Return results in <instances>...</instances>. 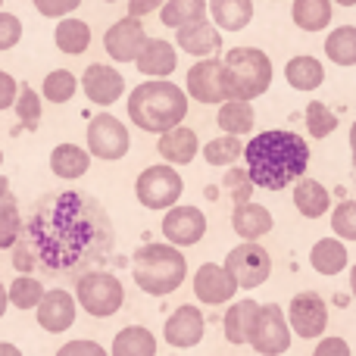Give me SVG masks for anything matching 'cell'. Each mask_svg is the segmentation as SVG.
<instances>
[{
  "mask_svg": "<svg viewBox=\"0 0 356 356\" xmlns=\"http://www.w3.org/2000/svg\"><path fill=\"white\" fill-rule=\"evenodd\" d=\"M144 44H147V31H144L141 19L135 16H122L104 35V47L113 63H135L138 54L144 50Z\"/></svg>",
  "mask_w": 356,
  "mask_h": 356,
  "instance_id": "obj_14",
  "label": "cell"
},
{
  "mask_svg": "<svg viewBox=\"0 0 356 356\" xmlns=\"http://www.w3.org/2000/svg\"><path fill=\"white\" fill-rule=\"evenodd\" d=\"M56 356H110V350H104V344H97L91 338H75V341H66L56 350Z\"/></svg>",
  "mask_w": 356,
  "mask_h": 356,
  "instance_id": "obj_45",
  "label": "cell"
},
{
  "mask_svg": "<svg viewBox=\"0 0 356 356\" xmlns=\"http://www.w3.org/2000/svg\"><path fill=\"white\" fill-rule=\"evenodd\" d=\"M166 0H129V16L141 19V16H150V13H160Z\"/></svg>",
  "mask_w": 356,
  "mask_h": 356,
  "instance_id": "obj_48",
  "label": "cell"
},
{
  "mask_svg": "<svg viewBox=\"0 0 356 356\" xmlns=\"http://www.w3.org/2000/svg\"><path fill=\"white\" fill-rule=\"evenodd\" d=\"M247 172L263 191H284L300 181L309 166V144L303 135L284 129H269L244 144Z\"/></svg>",
  "mask_w": 356,
  "mask_h": 356,
  "instance_id": "obj_2",
  "label": "cell"
},
{
  "mask_svg": "<svg viewBox=\"0 0 356 356\" xmlns=\"http://www.w3.org/2000/svg\"><path fill=\"white\" fill-rule=\"evenodd\" d=\"M222 188L228 191V197L234 200V207H241V203H250V197H253V178L247 169H238V166H232L225 175H222Z\"/></svg>",
  "mask_w": 356,
  "mask_h": 356,
  "instance_id": "obj_41",
  "label": "cell"
},
{
  "mask_svg": "<svg viewBox=\"0 0 356 356\" xmlns=\"http://www.w3.org/2000/svg\"><path fill=\"white\" fill-rule=\"evenodd\" d=\"M291 341H294V332L288 325V313L278 303H259V313L247 344L259 356H282L291 350Z\"/></svg>",
  "mask_w": 356,
  "mask_h": 356,
  "instance_id": "obj_8",
  "label": "cell"
},
{
  "mask_svg": "<svg viewBox=\"0 0 356 356\" xmlns=\"http://www.w3.org/2000/svg\"><path fill=\"white\" fill-rule=\"evenodd\" d=\"M253 122H257V113H253L250 100H225L219 106V116H216V125L222 129V135H250Z\"/></svg>",
  "mask_w": 356,
  "mask_h": 356,
  "instance_id": "obj_29",
  "label": "cell"
},
{
  "mask_svg": "<svg viewBox=\"0 0 356 356\" xmlns=\"http://www.w3.org/2000/svg\"><path fill=\"white\" fill-rule=\"evenodd\" d=\"M334 3L332 0H294L291 3V19H294L297 29L303 31H325L328 22H332Z\"/></svg>",
  "mask_w": 356,
  "mask_h": 356,
  "instance_id": "obj_31",
  "label": "cell"
},
{
  "mask_svg": "<svg viewBox=\"0 0 356 356\" xmlns=\"http://www.w3.org/2000/svg\"><path fill=\"white\" fill-rule=\"evenodd\" d=\"M332 232L341 241H356V200H344L332 209Z\"/></svg>",
  "mask_w": 356,
  "mask_h": 356,
  "instance_id": "obj_42",
  "label": "cell"
},
{
  "mask_svg": "<svg viewBox=\"0 0 356 356\" xmlns=\"http://www.w3.org/2000/svg\"><path fill=\"white\" fill-rule=\"evenodd\" d=\"M44 294H47V288H44L35 275H16L10 284H6L10 307L25 309V313H29V309H38V303L44 300Z\"/></svg>",
  "mask_w": 356,
  "mask_h": 356,
  "instance_id": "obj_34",
  "label": "cell"
},
{
  "mask_svg": "<svg viewBox=\"0 0 356 356\" xmlns=\"http://www.w3.org/2000/svg\"><path fill=\"white\" fill-rule=\"evenodd\" d=\"M22 228H25V219L19 213L16 200L10 203H0V250H13L22 238Z\"/></svg>",
  "mask_w": 356,
  "mask_h": 356,
  "instance_id": "obj_38",
  "label": "cell"
},
{
  "mask_svg": "<svg viewBox=\"0 0 356 356\" xmlns=\"http://www.w3.org/2000/svg\"><path fill=\"white\" fill-rule=\"evenodd\" d=\"M184 91L188 97L200 100L203 106H222L228 100V88H225V66L222 60L209 56V60H197L188 69L184 79Z\"/></svg>",
  "mask_w": 356,
  "mask_h": 356,
  "instance_id": "obj_12",
  "label": "cell"
},
{
  "mask_svg": "<svg viewBox=\"0 0 356 356\" xmlns=\"http://www.w3.org/2000/svg\"><path fill=\"white\" fill-rule=\"evenodd\" d=\"M203 16H207V0H166L160 10V22L166 29H181Z\"/></svg>",
  "mask_w": 356,
  "mask_h": 356,
  "instance_id": "obj_36",
  "label": "cell"
},
{
  "mask_svg": "<svg viewBox=\"0 0 356 356\" xmlns=\"http://www.w3.org/2000/svg\"><path fill=\"white\" fill-rule=\"evenodd\" d=\"M241 156H244V141L234 138V135H219V138H213V141L203 144V160H207L209 166L232 169Z\"/></svg>",
  "mask_w": 356,
  "mask_h": 356,
  "instance_id": "obj_35",
  "label": "cell"
},
{
  "mask_svg": "<svg viewBox=\"0 0 356 356\" xmlns=\"http://www.w3.org/2000/svg\"><path fill=\"white\" fill-rule=\"evenodd\" d=\"M284 81H288L294 91H316V88H322V81H325V66H322V60H316V56L309 54H300V56H291L288 63H284Z\"/></svg>",
  "mask_w": 356,
  "mask_h": 356,
  "instance_id": "obj_27",
  "label": "cell"
},
{
  "mask_svg": "<svg viewBox=\"0 0 356 356\" xmlns=\"http://www.w3.org/2000/svg\"><path fill=\"white\" fill-rule=\"evenodd\" d=\"M116 247L106 207L88 191H54L35 200L22 238L13 247L19 275L44 269L50 275H81L104 263Z\"/></svg>",
  "mask_w": 356,
  "mask_h": 356,
  "instance_id": "obj_1",
  "label": "cell"
},
{
  "mask_svg": "<svg viewBox=\"0 0 356 356\" xmlns=\"http://www.w3.org/2000/svg\"><path fill=\"white\" fill-rule=\"evenodd\" d=\"M44 19H66L81 6V0H31Z\"/></svg>",
  "mask_w": 356,
  "mask_h": 356,
  "instance_id": "obj_44",
  "label": "cell"
},
{
  "mask_svg": "<svg viewBox=\"0 0 356 356\" xmlns=\"http://www.w3.org/2000/svg\"><path fill=\"white\" fill-rule=\"evenodd\" d=\"M225 66L228 100H250L263 97L272 85V60L259 47H232L222 60Z\"/></svg>",
  "mask_w": 356,
  "mask_h": 356,
  "instance_id": "obj_5",
  "label": "cell"
},
{
  "mask_svg": "<svg viewBox=\"0 0 356 356\" xmlns=\"http://www.w3.org/2000/svg\"><path fill=\"white\" fill-rule=\"evenodd\" d=\"M350 294H353V300H356V263L350 266Z\"/></svg>",
  "mask_w": 356,
  "mask_h": 356,
  "instance_id": "obj_53",
  "label": "cell"
},
{
  "mask_svg": "<svg viewBox=\"0 0 356 356\" xmlns=\"http://www.w3.org/2000/svg\"><path fill=\"white\" fill-rule=\"evenodd\" d=\"M75 91H79V79H75V72H69V69H54V72H47V79H44V85H41V97L50 100V104H69V100L75 97Z\"/></svg>",
  "mask_w": 356,
  "mask_h": 356,
  "instance_id": "obj_37",
  "label": "cell"
},
{
  "mask_svg": "<svg viewBox=\"0 0 356 356\" xmlns=\"http://www.w3.org/2000/svg\"><path fill=\"white\" fill-rule=\"evenodd\" d=\"M91 169V154L79 144H60V147L50 150V172L56 178H66V181H75Z\"/></svg>",
  "mask_w": 356,
  "mask_h": 356,
  "instance_id": "obj_28",
  "label": "cell"
},
{
  "mask_svg": "<svg viewBox=\"0 0 356 356\" xmlns=\"http://www.w3.org/2000/svg\"><path fill=\"white\" fill-rule=\"evenodd\" d=\"M81 91L94 106H113L125 94V79L119 69L106 66V63H91L81 72Z\"/></svg>",
  "mask_w": 356,
  "mask_h": 356,
  "instance_id": "obj_18",
  "label": "cell"
},
{
  "mask_svg": "<svg viewBox=\"0 0 356 356\" xmlns=\"http://www.w3.org/2000/svg\"><path fill=\"white\" fill-rule=\"evenodd\" d=\"M54 44L69 56L85 54V50L91 47V25L81 22V19H75V16L60 19L56 29H54Z\"/></svg>",
  "mask_w": 356,
  "mask_h": 356,
  "instance_id": "obj_32",
  "label": "cell"
},
{
  "mask_svg": "<svg viewBox=\"0 0 356 356\" xmlns=\"http://www.w3.org/2000/svg\"><path fill=\"white\" fill-rule=\"evenodd\" d=\"M6 307H10V297H6V288H3V282H0V319H3Z\"/></svg>",
  "mask_w": 356,
  "mask_h": 356,
  "instance_id": "obj_51",
  "label": "cell"
},
{
  "mask_svg": "<svg viewBox=\"0 0 356 356\" xmlns=\"http://www.w3.org/2000/svg\"><path fill=\"white\" fill-rule=\"evenodd\" d=\"M175 47H181L184 54L197 56V60H209L222 47V31L207 16L194 19V22L175 29Z\"/></svg>",
  "mask_w": 356,
  "mask_h": 356,
  "instance_id": "obj_19",
  "label": "cell"
},
{
  "mask_svg": "<svg viewBox=\"0 0 356 356\" xmlns=\"http://www.w3.org/2000/svg\"><path fill=\"white\" fill-rule=\"evenodd\" d=\"M238 282L228 275V269L222 263H203L194 272V297L203 307H225L238 294Z\"/></svg>",
  "mask_w": 356,
  "mask_h": 356,
  "instance_id": "obj_16",
  "label": "cell"
},
{
  "mask_svg": "<svg viewBox=\"0 0 356 356\" xmlns=\"http://www.w3.org/2000/svg\"><path fill=\"white\" fill-rule=\"evenodd\" d=\"M110 356H156V338L144 325H125L116 332Z\"/></svg>",
  "mask_w": 356,
  "mask_h": 356,
  "instance_id": "obj_30",
  "label": "cell"
},
{
  "mask_svg": "<svg viewBox=\"0 0 356 356\" xmlns=\"http://www.w3.org/2000/svg\"><path fill=\"white\" fill-rule=\"evenodd\" d=\"M207 13L219 31H244L253 22V0H207Z\"/></svg>",
  "mask_w": 356,
  "mask_h": 356,
  "instance_id": "obj_24",
  "label": "cell"
},
{
  "mask_svg": "<svg viewBox=\"0 0 356 356\" xmlns=\"http://www.w3.org/2000/svg\"><path fill=\"white\" fill-rule=\"evenodd\" d=\"M160 228H163L166 244L181 250V247H194L203 241V234H207V216H203L200 207H181V203H175L172 209H166Z\"/></svg>",
  "mask_w": 356,
  "mask_h": 356,
  "instance_id": "obj_13",
  "label": "cell"
},
{
  "mask_svg": "<svg viewBox=\"0 0 356 356\" xmlns=\"http://www.w3.org/2000/svg\"><path fill=\"white\" fill-rule=\"evenodd\" d=\"M332 3H341V6H356V0H332Z\"/></svg>",
  "mask_w": 356,
  "mask_h": 356,
  "instance_id": "obj_54",
  "label": "cell"
},
{
  "mask_svg": "<svg viewBox=\"0 0 356 356\" xmlns=\"http://www.w3.org/2000/svg\"><path fill=\"white\" fill-rule=\"evenodd\" d=\"M75 316H79V303H75L72 291H66V288H50L35 309L38 325L50 334L69 332V328L75 325Z\"/></svg>",
  "mask_w": 356,
  "mask_h": 356,
  "instance_id": "obj_17",
  "label": "cell"
},
{
  "mask_svg": "<svg viewBox=\"0 0 356 356\" xmlns=\"http://www.w3.org/2000/svg\"><path fill=\"white\" fill-rule=\"evenodd\" d=\"M294 207L303 219H322L332 209V194L322 181L303 175L300 181H294Z\"/></svg>",
  "mask_w": 356,
  "mask_h": 356,
  "instance_id": "obj_25",
  "label": "cell"
},
{
  "mask_svg": "<svg viewBox=\"0 0 356 356\" xmlns=\"http://www.w3.org/2000/svg\"><path fill=\"white\" fill-rule=\"evenodd\" d=\"M334 129H338V116H334L322 100H309L307 104V131H309V138L322 141V138L334 135Z\"/></svg>",
  "mask_w": 356,
  "mask_h": 356,
  "instance_id": "obj_39",
  "label": "cell"
},
{
  "mask_svg": "<svg viewBox=\"0 0 356 356\" xmlns=\"http://www.w3.org/2000/svg\"><path fill=\"white\" fill-rule=\"evenodd\" d=\"M0 356H22L16 344H10V341H0Z\"/></svg>",
  "mask_w": 356,
  "mask_h": 356,
  "instance_id": "obj_50",
  "label": "cell"
},
{
  "mask_svg": "<svg viewBox=\"0 0 356 356\" xmlns=\"http://www.w3.org/2000/svg\"><path fill=\"white\" fill-rule=\"evenodd\" d=\"M0 166H3V150H0Z\"/></svg>",
  "mask_w": 356,
  "mask_h": 356,
  "instance_id": "obj_55",
  "label": "cell"
},
{
  "mask_svg": "<svg viewBox=\"0 0 356 356\" xmlns=\"http://www.w3.org/2000/svg\"><path fill=\"white\" fill-rule=\"evenodd\" d=\"M13 110H16L22 125L38 129V122H41V94L29 85H19V97H16V104H13Z\"/></svg>",
  "mask_w": 356,
  "mask_h": 356,
  "instance_id": "obj_40",
  "label": "cell"
},
{
  "mask_svg": "<svg viewBox=\"0 0 356 356\" xmlns=\"http://www.w3.org/2000/svg\"><path fill=\"white\" fill-rule=\"evenodd\" d=\"M272 225H275V219H272V213L263 207V203H253V200L241 203V207H234V213H232V228L241 241L266 238V234L272 232Z\"/></svg>",
  "mask_w": 356,
  "mask_h": 356,
  "instance_id": "obj_23",
  "label": "cell"
},
{
  "mask_svg": "<svg viewBox=\"0 0 356 356\" xmlns=\"http://www.w3.org/2000/svg\"><path fill=\"white\" fill-rule=\"evenodd\" d=\"M131 278L147 297H169L188 278V259L172 244H144L131 257Z\"/></svg>",
  "mask_w": 356,
  "mask_h": 356,
  "instance_id": "obj_4",
  "label": "cell"
},
{
  "mask_svg": "<svg viewBox=\"0 0 356 356\" xmlns=\"http://www.w3.org/2000/svg\"><path fill=\"white\" fill-rule=\"evenodd\" d=\"M259 303L253 297H244V300H232L228 303V313L222 316V328H225V341L234 347H244L250 341L253 322H257Z\"/></svg>",
  "mask_w": 356,
  "mask_h": 356,
  "instance_id": "obj_22",
  "label": "cell"
},
{
  "mask_svg": "<svg viewBox=\"0 0 356 356\" xmlns=\"http://www.w3.org/2000/svg\"><path fill=\"white\" fill-rule=\"evenodd\" d=\"M138 72L144 79H169L178 66V54H175V44L166 41V38H147L144 50L138 54L135 60Z\"/></svg>",
  "mask_w": 356,
  "mask_h": 356,
  "instance_id": "obj_20",
  "label": "cell"
},
{
  "mask_svg": "<svg viewBox=\"0 0 356 356\" xmlns=\"http://www.w3.org/2000/svg\"><path fill=\"white\" fill-rule=\"evenodd\" d=\"M13 200V191H10V178L0 175V203H10Z\"/></svg>",
  "mask_w": 356,
  "mask_h": 356,
  "instance_id": "obj_49",
  "label": "cell"
},
{
  "mask_svg": "<svg viewBox=\"0 0 356 356\" xmlns=\"http://www.w3.org/2000/svg\"><path fill=\"white\" fill-rule=\"evenodd\" d=\"M207 334V319H203V309L194 303H181L172 316L163 325V341L175 350H191L197 347Z\"/></svg>",
  "mask_w": 356,
  "mask_h": 356,
  "instance_id": "obj_15",
  "label": "cell"
},
{
  "mask_svg": "<svg viewBox=\"0 0 356 356\" xmlns=\"http://www.w3.org/2000/svg\"><path fill=\"white\" fill-rule=\"evenodd\" d=\"M104 3H116V0H104Z\"/></svg>",
  "mask_w": 356,
  "mask_h": 356,
  "instance_id": "obj_56",
  "label": "cell"
},
{
  "mask_svg": "<svg viewBox=\"0 0 356 356\" xmlns=\"http://www.w3.org/2000/svg\"><path fill=\"white\" fill-rule=\"evenodd\" d=\"M156 150H160V156L169 163V166H188V163H194L197 154H200V141H197L194 129L175 125V129H169L160 135Z\"/></svg>",
  "mask_w": 356,
  "mask_h": 356,
  "instance_id": "obj_21",
  "label": "cell"
},
{
  "mask_svg": "<svg viewBox=\"0 0 356 356\" xmlns=\"http://www.w3.org/2000/svg\"><path fill=\"white\" fill-rule=\"evenodd\" d=\"M0 10H3V0H0Z\"/></svg>",
  "mask_w": 356,
  "mask_h": 356,
  "instance_id": "obj_57",
  "label": "cell"
},
{
  "mask_svg": "<svg viewBox=\"0 0 356 356\" xmlns=\"http://www.w3.org/2000/svg\"><path fill=\"white\" fill-rule=\"evenodd\" d=\"M188 91L169 79H147L129 94V122H135L141 131L163 135L175 129L188 116Z\"/></svg>",
  "mask_w": 356,
  "mask_h": 356,
  "instance_id": "obj_3",
  "label": "cell"
},
{
  "mask_svg": "<svg viewBox=\"0 0 356 356\" xmlns=\"http://www.w3.org/2000/svg\"><path fill=\"white\" fill-rule=\"evenodd\" d=\"M16 97H19V81L0 69V110H10L16 104Z\"/></svg>",
  "mask_w": 356,
  "mask_h": 356,
  "instance_id": "obj_47",
  "label": "cell"
},
{
  "mask_svg": "<svg viewBox=\"0 0 356 356\" xmlns=\"http://www.w3.org/2000/svg\"><path fill=\"white\" fill-rule=\"evenodd\" d=\"M288 325L297 338L313 341V338H325L328 332V303L322 300V294L316 291H300L291 297L288 303Z\"/></svg>",
  "mask_w": 356,
  "mask_h": 356,
  "instance_id": "obj_11",
  "label": "cell"
},
{
  "mask_svg": "<svg viewBox=\"0 0 356 356\" xmlns=\"http://www.w3.org/2000/svg\"><path fill=\"white\" fill-rule=\"evenodd\" d=\"M325 56L334 66H356V25H338L328 31Z\"/></svg>",
  "mask_w": 356,
  "mask_h": 356,
  "instance_id": "obj_33",
  "label": "cell"
},
{
  "mask_svg": "<svg viewBox=\"0 0 356 356\" xmlns=\"http://www.w3.org/2000/svg\"><path fill=\"white\" fill-rule=\"evenodd\" d=\"M222 266H225L228 275L238 282V288H244V291H257L259 284H266L272 275V257L257 241H244V244L232 247Z\"/></svg>",
  "mask_w": 356,
  "mask_h": 356,
  "instance_id": "obj_9",
  "label": "cell"
},
{
  "mask_svg": "<svg viewBox=\"0 0 356 356\" xmlns=\"http://www.w3.org/2000/svg\"><path fill=\"white\" fill-rule=\"evenodd\" d=\"M75 303L94 319H110L122 309L125 288L113 272L88 269L81 275H75Z\"/></svg>",
  "mask_w": 356,
  "mask_h": 356,
  "instance_id": "obj_6",
  "label": "cell"
},
{
  "mask_svg": "<svg viewBox=\"0 0 356 356\" xmlns=\"http://www.w3.org/2000/svg\"><path fill=\"white\" fill-rule=\"evenodd\" d=\"M313 356H353V353H350V344H347L344 338H338V334H325V338L316 344Z\"/></svg>",
  "mask_w": 356,
  "mask_h": 356,
  "instance_id": "obj_46",
  "label": "cell"
},
{
  "mask_svg": "<svg viewBox=\"0 0 356 356\" xmlns=\"http://www.w3.org/2000/svg\"><path fill=\"white\" fill-rule=\"evenodd\" d=\"M129 150H131V135L122 119H116L113 113H97L88 122V154L91 156H97L104 163H116Z\"/></svg>",
  "mask_w": 356,
  "mask_h": 356,
  "instance_id": "obj_10",
  "label": "cell"
},
{
  "mask_svg": "<svg viewBox=\"0 0 356 356\" xmlns=\"http://www.w3.org/2000/svg\"><path fill=\"white\" fill-rule=\"evenodd\" d=\"M309 266H313L319 275L334 278L350 266V257H347V247L341 238H319L309 250Z\"/></svg>",
  "mask_w": 356,
  "mask_h": 356,
  "instance_id": "obj_26",
  "label": "cell"
},
{
  "mask_svg": "<svg viewBox=\"0 0 356 356\" xmlns=\"http://www.w3.org/2000/svg\"><path fill=\"white\" fill-rule=\"evenodd\" d=\"M19 41H22V22H19V16L0 10V50H13Z\"/></svg>",
  "mask_w": 356,
  "mask_h": 356,
  "instance_id": "obj_43",
  "label": "cell"
},
{
  "mask_svg": "<svg viewBox=\"0 0 356 356\" xmlns=\"http://www.w3.org/2000/svg\"><path fill=\"white\" fill-rule=\"evenodd\" d=\"M184 194V178L169 163L147 166L135 181V197L144 209H172Z\"/></svg>",
  "mask_w": 356,
  "mask_h": 356,
  "instance_id": "obj_7",
  "label": "cell"
},
{
  "mask_svg": "<svg viewBox=\"0 0 356 356\" xmlns=\"http://www.w3.org/2000/svg\"><path fill=\"white\" fill-rule=\"evenodd\" d=\"M350 154H353V166H356V119H353V129H350Z\"/></svg>",
  "mask_w": 356,
  "mask_h": 356,
  "instance_id": "obj_52",
  "label": "cell"
}]
</instances>
